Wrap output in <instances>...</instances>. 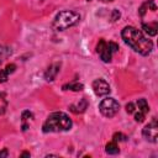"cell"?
Listing matches in <instances>:
<instances>
[{
    "instance_id": "obj_1",
    "label": "cell",
    "mask_w": 158,
    "mask_h": 158,
    "mask_svg": "<svg viewBox=\"0 0 158 158\" xmlns=\"http://www.w3.org/2000/svg\"><path fill=\"white\" fill-rule=\"evenodd\" d=\"M121 36L126 44H128L135 52L142 56H148L153 49L152 41L144 37L143 33L133 26H126L122 30Z\"/></svg>"
},
{
    "instance_id": "obj_2",
    "label": "cell",
    "mask_w": 158,
    "mask_h": 158,
    "mask_svg": "<svg viewBox=\"0 0 158 158\" xmlns=\"http://www.w3.org/2000/svg\"><path fill=\"white\" fill-rule=\"evenodd\" d=\"M72 120L69 118V116L64 112L60 111H56L52 112L47 120L44 121L42 130L43 132L48 133V132H63V131H68L72 128Z\"/></svg>"
},
{
    "instance_id": "obj_3",
    "label": "cell",
    "mask_w": 158,
    "mask_h": 158,
    "mask_svg": "<svg viewBox=\"0 0 158 158\" xmlns=\"http://www.w3.org/2000/svg\"><path fill=\"white\" fill-rule=\"evenodd\" d=\"M80 20V15L75 11L64 10L56 15L52 22V27L54 31H64L72 26H74Z\"/></svg>"
},
{
    "instance_id": "obj_4",
    "label": "cell",
    "mask_w": 158,
    "mask_h": 158,
    "mask_svg": "<svg viewBox=\"0 0 158 158\" xmlns=\"http://www.w3.org/2000/svg\"><path fill=\"white\" fill-rule=\"evenodd\" d=\"M99 110L105 117H112L118 112L120 104L112 98H106L99 104Z\"/></svg>"
},
{
    "instance_id": "obj_5",
    "label": "cell",
    "mask_w": 158,
    "mask_h": 158,
    "mask_svg": "<svg viewBox=\"0 0 158 158\" xmlns=\"http://www.w3.org/2000/svg\"><path fill=\"white\" fill-rule=\"evenodd\" d=\"M142 135L147 141L152 143H156L158 141V123L156 117H153L152 121L144 126V128L142 130Z\"/></svg>"
},
{
    "instance_id": "obj_6",
    "label": "cell",
    "mask_w": 158,
    "mask_h": 158,
    "mask_svg": "<svg viewBox=\"0 0 158 158\" xmlns=\"http://www.w3.org/2000/svg\"><path fill=\"white\" fill-rule=\"evenodd\" d=\"M96 52L100 54V58L102 59V62L109 63L111 60V56H112V51L109 46L107 42H105L104 40H100L98 46H96Z\"/></svg>"
},
{
    "instance_id": "obj_7",
    "label": "cell",
    "mask_w": 158,
    "mask_h": 158,
    "mask_svg": "<svg viewBox=\"0 0 158 158\" xmlns=\"http://www.w3.org/2000/svg\"><path fill=\"white\" fill-rule=\"evenodd\" d=\"M91 86H93L94 93H95L98 96H105V95H107V94L111 91L110 85H109L107 81L104 80V79H95V80L93 81Z\"/></svg>"
},
{
    "instance_id": "obj_8",
    "label": "cell",
    "mask_w": 158,
    "mask_h": 158,
    "mask_svg": "<svg viewBox=\"0 0 158 158\" xmlns=\"http://www.w3.org/2000/svg\"><path fill=\"white\" fill-rule=\"evenodd\" d=\"M59 69H60V63H53V64H51V65L47 68L46 73H44V79H46L47 81L54 80L56 77H57V74L59 73Z\"/></svg>"
},
{
    "instance_id": "obj_9",
    "label": "cell",
    "mask_w": 158,
    "mask_h": 158,
    "mask_svg": "<svg viewBox=\"0 0 158 158\" xmlns=\"http://www.w3.org/2000/svg\"><path fill=\"white\" fill-rule=\"evenodd\" d=\"M86 107H88V101H86L85 98H83V99L79 101L78 105H74V104L70 105V106H69V110H70L72 112H74V114H80V112H84Z\"/></svg>"
},
{
    "instance_id": "obj_10",
    "label": "cell",
    "mask_w": 158,
    "mask_h": 158,
    "mask_svg": "<svg viewBox=\"0 0 158 158\" xmlns=\"http://www.w3.org/2000/svg\"><path fill=\"white\" fill-rule=\"evenodd\" d=\"M142 28L146 31V33H148L149 36H156L157 35V30H158V23L153 22V23H142Z\"/></svg>"
},
{
    "instance_id": "obj_11",
    "label": "cell",
    "mask_w": 158,
    "mask_h": 158,
    "mask_svg": "<svg viewBox=\"0 0 158 158\" xmlns=\"http://www.w3.org/2000/svg\"><path fill=\"white\" fill-rule=\"evenodd\" d=\"M84 85L80 83H68L63 85V90H72V91H81Z\"/></svg>"
},
{
    "instance_id": "obj_12",
    "label": "cell",
    "mask_w": 158,
    "mask_h": 158,
    "mask_svg": "<svg viewBox=\"0 0 158 158\" xmlns=\"http://www.w3.org/2000/svg\"><path fill=\"white\" fill-rule=\"evenodd\" d=\"M105 151H106V153H107V154H117V153L120 152L118 146H117V144H116V142H114V141L106 144Z\"/></svg>"
},
{
    "instance_id": "obj_13",
    "label": "cell",
    "mask_w": 158,
    "mask_h": 158,
    "mask_svg": "<svg viewBox=\"0 0 158 158\" xmlns=\"http://www.w3.org/2000/svg\"><path fill=\"white\" fill-rule=\"evenodd\" d=\"M137 106H138V110H139V111H142L143 114H147V112L149 111L148 102H147V100H146V99H143V98H141V99H138V100H137Z\"/></svg>"
},
{
    "instance_id": "obj_14",
    "label": "cell",
    "mask_w": 158,
    "mask_h": 158,
    "mask_svg": "<svg viewBox=\"0 0 158 158\" xmlns=\"http://www.w3.org/2000/svg\"><path fill=\"white\" fill-rule=\"evenodd\" d=\"M11 54V48L6 46H0V64Z\"/></svg>"
},
{
    "instance_id": "obj_15",
    "label": "cell",
    "mask_w": 158,
    "mask_h": 158,
    "mask_svg": "<svg viewBox=\"0 0 158 158\" xmlns=\"http://www.w3.org/2000/svg\"><path fill=\"white\" fill-rule=\"evenodd\" d=\"M126 138H127V137H126L123 133H121V132H115L114 136H112L114 142H122V141H126Z\"/></svg>"
},
{
    "instance_id": "obj_16",
    "label": "cell",
    "mask_w": 158,
    "mask_h": 158,
    "mask_svg": "<svg viewBox=\"0 0 158 158\" xmlns=\"http://www.w3.org/2000/svg\"><path fill=\"white\" fill-rule=\"evenodd\" d=\"M21 118H22L23 122L27 121V120H32V118H33V114L30 112L28 110H25V111H22V114H21Z\"/></svg>"
},
{
    "instance_id": "obj_17",
    "label": "cell",
    "mask_w": 158,
    "mask_h": 158,
    "mask_svg": "<svg viewBox=\"0 0 158 158\" xmlns=\"http://www.w3.org/2000/svg\"><path fill=\"white\" fill-rule=\"evenodd\" d=\"M144 116H146V114H143L142 111L138 110V112L135 114V120H136L137 122H142V121L144 120Z\"/></svg>"
},
{
    "instance_id": "obj_18",
    "label": "cell",
    "mask_w": 158,
    "mask_h": 158,
    "mask_svg": "<svg viewBox=\"0 0 158 158\" xmlns=\"http://www.w3.org/2000/svg\"><path fill=\"white\" fill-rule=\"evenodd\" d=\"M9 78V74L6 73L5 69H0V83H5Z\"/></svg>"
},
{
    "instance_id": "obj_19",
    "label": "cell",
    "mask_w": 158,
    "mask_h": 158,
    "mask_svg": "<svg viewBox=\"0 0 158 158\" xmlns=\"http://www.w3.org/2000/svg\"><path fill=\"white\" fill-rule=\"evenodd\" d=\"M120 17H121V14H120V11H118L117 9L112 10V12H111V20H112V21H117Z\"/></svg>"
},
{
    "instance_id": "obj_20",
    "label": "cell",
    "mask_w": 158,
    "mask_h": 158,
    "mask_svg": "<svg viewBox=\"0 0 158 158\" xmlns=\"http://www.w3.org/2000/svg\"><path fill=\"white\" fill-rule=\"evenodd\" d=\"M15 69H16V64H14V63L7 64V65H6V68H5V70H6V73H7V74L14 73V72H15Z\"/></svg>"
},
{
    "instance_id": "obj_21",
    "label": "cell",
    "mask_w": 158,
    "mask_h": 158,
    "mask_svg": "<svg viewBox=\"0 0 158 158\" xmlns=\"http://www.w3.org/2000/svg\"><path fill=\"white\" fill-rule=\"evenodd\" d=\"M135 104L133 102H128V104H126V111L128 112V114H133L135 112Z\"/></svg>"
},
{
    "instance_id": "obj_22",
    "label": "cell",
    "mask_w": 158,
    "mask_h": 158,
    "mask_svg": "<svg viewBox=\"0 0 158 158\" xmlns=\"http://www.w3.org/2000/svg\"><path fill=\"white\" fill-rule=\"evenodd\" d=\"M146 4H147V7L151 9L152 11H156L157 10V6L154 4V0H148V1H146Z\"/></svg>"
},
{
    "instance_id": "obj_23",
    "label": "cell",
    "mask_w": 158,
    "mask_h": 158,
    "mask_svg": "<svg viewBox=\"0 0 158 158\" xmlns=\"http://www.w3.org/2000/svg\"><path fill=\"white\" fill-rule=\"evenodd\" d=\"M146 9H148V7H147V4L143 2V4L139 6V9H138V14H139L141 16H144V14H146Z\"/></svg>"
},
{
    "instance_id": "obj_24",
    "label": "cell",
    "mask_w": 158,
    "mask_h": 158,
    "mask_svg": "<svg viewBox=\"0 0 158 158\" xmlns=\"http://www.w3.org/2000/svg\"><path fill=\"white\" fill-rule=\"evenodd\" d=\"M109 46H110V48H111L112 53L118 51V44H117V43H115V42H109Z\"/></svg>"
},
{
    "instance_id": "obj_25",
    "label": "cell",
    "mask_w": 158,
    "mask_h": 158,
    "mask_svg": "<svg viewBox=\"0 0 158 158\" xmlns=\"http://www.w3.org/2000/svg\"><path fill=\"white\" fill-rule=\"evenodd\" d=\"M7 156H9V152H7L6 148H4L2 151H0V158H2V157H7Z\"/></svg>"
},
{
    "instance_id": "obj_26",
    "label": "cell",
    "mask_w": 158,
    "mask_h": 158,
    "mask_svg": "<svg viewBox=\"0 0 158 158\" xmlns=\"http://www.w3.org/2000/svg\"><path fill=\"white\" fill-rule=\"evenodd\" d=\"M20 157H30V153H28V152H22V153L20 154Z\"/></svg>"
},
{
    "instance_id": "obj_27",
    "label": "cell",
    "mask_w": 158,
    "mask_h": 158,
    "mask_svg": "<svg viewBox=\"0 0 158 158\" xmlns=\"http://www.w3.org/2000/svg\"><path fill=\"white\" fill-rule=\"evenodd\" d=\"M27 128H28V125H27L26 122H23V125H22V130H23V131H26Z\"/></svg>"
},
{
    "instance_id": "obj_28",
    "label": "cell",
    "mask_w": 158,
    "mask_h": 158,
    "mask_svg": "<svg viewBox=\"0 0 158 158\" xmlns=\"http://www.w3.org/2000/svg\"><path fill=\"white\" fill-rule=\"evenodd\" d=\"M101 1H112V0H101Z\"/></svg>"
},
{
    "instance_id": "obj_29",
    "label": "cell",
    "mask_w": 158,
    "mask_h": 158,
    "mask_svg": "<svg viewBox=\"0 0 158 158\" xmlns=\"http://www.w3.org/2000/svg\"><path fill=\"white\" fill-rule=\"evenodd\" d=\"M88 1H91V0H88Z\"/></svg>"
},
{
    "instance_id": "obj_30",
    "label": "cell",
    "mask_w": 158,
    "mask_h": 158,
    "mask_svg": "<svg viewBox=\"0 0 158 158\" xmlns=\"http://www.w3.org/2000/svg\"><path fill=\"white\" fill-rule=\"evenodd\" d=\"M0 96H1V94H0Z\"/></svg>"
}]
</instances>
